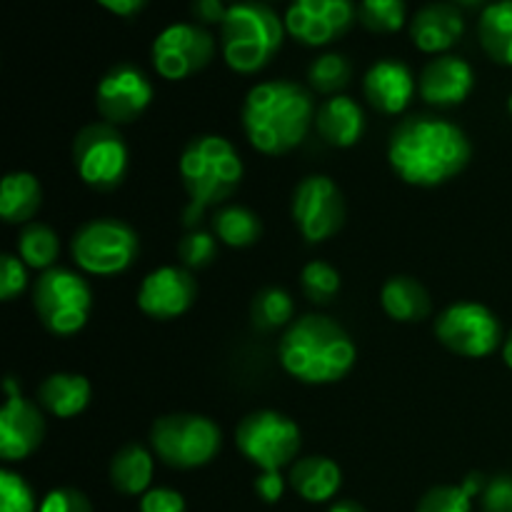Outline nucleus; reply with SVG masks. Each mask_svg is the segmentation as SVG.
Wrapping results in <instances>:
<instances>
[{
	"mask_svg": "<svg viewBox=\"0 0 512 512\" xmlns=\"http://www.w3.org/2000/svg\"><path fill=\"white\" fill-rule=\"evenodd\" d=\"M388 160L403 183L435 188L470 163L468 135L450 120L413 115L393 130Z\"/></svg>",
	"mask_w": 512,
	"mask_h": 512,
	"instance_id": "f257e3e1",
	"label": "nucleus"
},
{
	"mask_svg": "<svg viewBox=\"0 0 512 512\" xmlns=\"http://www.w3.org/2000/svg\"><path fill=\"white\" fill-rule=\"evenodd\" d=\"M313 120V98L290 80L258 83L243 105L245 135L250 145L265 155H285L298 148Z\"/></svg>",
	"mask_w": 512,
	"mask_h": 512,
	"instance_id": "f03ea898",
	"label": "nucleus"
},
{
	"mask_svg": "<svg viewBox=\"0 0 512 512\" xmlns=\"http://www.w3.org/2000/svg\"><path fill=\"white\" fill-rule=\"evenodd\" d=\"M278 358L290 378L305 385H330L353 370L358 350L348 330L325 315H305L280 338Z\"/></svg>",
	"mask_w": 512,
	"mask_h": 512,
	"instance_id": "7ed1b4c3",
	"label": "nucleus"
},
{
	"mask_svg": "<svg viewBox=\"0 0 512 512\" xmlns=\"http://www.w3.org/2000/svg\"><path fill=\"white\" fill-rule=\"evenodd\" d=\"M180 178L190 195L183 223L193 228L205 208L233 195L243 180V160L230 140L220 135H200L190 140L180 155Z\"/></svg>",
	"mask_w": 512,
	"mask_h": 512,
	"instance_id": "20e7f679",
	"label": "nucleus"
},
{
	"mask_svg": "<svg viewBox=\"0 0 512 512\" xmlns=\"http://www.w3.org/2000/svg\"><path fill=\"white\" fill-rule=\"evenodd\" d=\"M285 20L265 3H235L220 25L223 58L235 73H258L283 48Z\"/></svg>",
	"mask_w": 512,
	"mask_h": 512,
	"instance_id": "39448f33",
	"label": "nucleus"
},
{
	"mask_svg": "<svg viewBox=\"0 0 512 512\" xmlns=\"http://www.w3.org/2000/svg\"><path fill=\"white\" fill-rule=\"evenodd\" d=\"M150 445L170 468L193 470L208 465L220 453L223 433L205 415L173 413L155 420Z\"/></svg>",
	"mask_w": 512,
	"mask_h": 512,
	"instance_id": "423d86ee",
	"label": "nucleus"
},
{
	"mask_svg": "<svg viewBox=\"0 0 512 512\" xmlns=\"http://www.w3.org/2000/svg\"><path fill=\"white\" fill-rule=\"evenodd\" d=\"M33 305L40 323L53 335L68 338L80 333L90 318L93 293L85 278L65 268H50L35 280Z\"/></svg>",
	"mask_w": 512,
	"mask_h": 512,
	"instance_id": "0eeeda50",
	"label": "nucleus"
},
{
	"mask_svg": "<svg viewBox=\"0 0 512 512\" xmlns=\"http://www.w3.org/2000/svg\"><path fill=\"white\" fill-rule=\"evenodd\" d=\"M138 235L133 228L113 218L85 223L73 235V260L90 275H118L128 270L138 258Z\"/></svg>",
	"mask_w": 512,
	"mask_h": 512,
	"instance_id": "6e6552de",
	"label": "nucleus"
},
{
	"mask_svg": "<svg viewBox=\"0 0 512 512\" xmlns=\"http://www.w3.org/2000/svg\"><path fill=\"white\" fill-rule=\"evenodd\" d=\"M238 450L260 470H280L300 453V428L283 413L258 410L243 418L235 430Z\"/></svg>",
	"mask_w": 512,
	"mask_h": 512,
	"instance_id": "1a4fd4ad",
	"label": "nucleus"
},
{
	"mask_svg": "<svg viewBox=\"0 0 512 512\" xmlns=\"http://www.w3.org/2000/svg\"><path fill=\"white\" fill-rule=\"evenodd\" d=\"M73 163L85 185L113 190L123 183L128 170V148L113 125L95 123L75 135Z\"/></svg>",
	"mask_w": 512,
	"mask_h": 512,
	"instance_id": "9d476101",
	"label": "nucleus"
},
{
	"mask_svg": "<svg viewBox=\"0 0 512 512\" xmlns=\"http://www.w3.org/2000/svg\"><path fill=\"white\" fill-rule=\"evenodd\" d=\"M435 335L440 343L463 358H488L503 338L498 318L480 303H455L435 320Z\"/></svg>",
	"mask_w": 512,
	"mask_h": 512,
	"instance_id": "9b49d317",
	"label": "nucleus"
},
{
	"mask_svg": "<svg viewBox=\"0 0 512 512\" xmlns=\"http://www.w3.org/2000/svg\"><path fill=\"white\" fill-rule=\"evenodd\" d=\"M153 65L160 78L185 80L208 68L215 55V40L198 23H173L153 40Z\"/></svg>",
	"mask_w": 512,
	"mask_h": 512,
	"instance_id": "f8f14e48",
	"label": "nucleus"
},
{
	"mask_svg": "<svg viewBox=\"0 0 512 512\" xmlns=\"http://www.w3.org/2000/svg\"><path fill=\"white\" fill-rule=\"evenodd\" d=\"M293 220L308 243L333 238L345 223V200L338 185L325 175H310L295 188Z\"/></svg>",
	"mask_w": 512,
	"mask_h": 512,
	"instance_id": "ddd939ff",
	"label": "nucleus"
},
{
	"mask_svg": "<svg viewBox=\"0 0 512 512\" xmlns=\"http://www.w3.org/2000/svg\"><path fill=\"white\" fill-rule=\"evenodd\" d=\"M355 18L353 0H293L285 10V30L298 43L320 48L348 33Z\"/></svg>",
	"mask_w": 512,
	"mask_h": 512,
	"instance_id": "4468645a",
	"label": "nucleus"
},
{
	"mask_svg": "<svg viewBox=\"0 0 512 512\" xmlns=\"http://www.w3.org/2000/svg\"><path fill=\"white\" fill-rule=\"evenodd\" d=\"M5 405L0 410V455L5 463L30 458L40 448L45 420L30 400L20 395L15 378H5Z\"/></svg>",
	"mask_w": 512,
	"mask_h": 512,
	"instance_id": "2eb2a0df",
	"label": "nucleus"
},
{
	"mask_svg": "<svg viewBox=\"0 0 512 512\" xmlns=\"http://www.w3.org/2000/svg\"><path fill=\"white\" fill-rule=\"evenodd\" d=\"M153 85L135 65H115L95 90V103L108 123H133L148 110Z\"/></svg>",
	"mask_w": 512,
	"mask_h": 512,
	"instance_id": "dca6fc26",
	"label": "nucleus"
},
{
	"mask_svg": "<svg viewBox=\"0 0 512 512\" xmlns=\"http://www.w3.org/2000/svg\"><path fill=\"white\" fill-rule=\"evenodd\" d=\"M198 295V283L188 268L163 265L145 275L138 290V308L148 318L173 320L188 313Z\"/></svg>",
	"mask_w": 512,
	"mask_h": 512,
	"instance_id": "f3484780",
	"label": "nucleus"
},
{
	"mask_svg": "<svg viewBox=\"0 0 512 512\" xmlns=\"http://www.w3.org/2000/svg\"><path fill=\"white\" fill-rule=\"evenodd\" d=\"M473 85V68L468 60L458 58V55H440V58L430 60L420 75V95L430 105H440V108L463 103L473 93Z\"/></svg>",
	"mask_w": 512,
	"mask_h": 512,
	"instance_id": "a211bd4d",
	"label": "nucleus"
},
{
	"mask_svg": "<svg viewBox=\"0 0 512 512\" xmlns=\"http://www.w3.org/2000/svg\"><path fill=\"white\" fill-rule=\"evenodd\" d=\"M363 90L368 103L385 115L403 113L415 95V78L400 60H378L365 73Z\"/></svg>",
	"mask_w": 512,
	"mask_h": 512,
	"instance_id": "6ab92c4d",
	"label": "nucleus"
},
{
	"mask_svg": "<svg viewBox=\"0 0 512 512\" xmlns=\"http://www.w3.org/2000/svg\"><path fill=\"white\" fill-rule=\"evenodd\" d=\"M463 15L450 3H430L410 23V38L423 53H445L463 38Z\"/></svg>",
	"mask_w": 512,
	"mask_h": 512,
	"instance_id": "aec40b11",
	"label": "nucleus"
},
{
	"mask_svg": "<svg viewBox=\"0 0 512 512\" xmlns=\"http://www.w3.org/2000/svg\"><path fill=\"white\" fill-rule=\"evenodd\" d=\"M320 138L333 148H353L365 130V113L348 95H333L315 113Z\"/></svg>",
	"mask_w": 512,
	"mask_h": 512,
	"instance_id": "412c9836",
	"label": "nucleus"
},
{
	"mask_svg": "<svg viewBox=\"0 0 512 512\" xmlns=\"http://www.w3.org/2000/svg\"><path fill=\"white\" fill-rule=\"evenodd\" d=\"M290 485L295 493L308 503H328L338 495L343 485V470L335 460L323 458V455H310V458L298 460L290 470Z\"/></svg>",
	"mask_w": 512,
	"mask_h": 512,
	"instance_id": "4be33fe9",
	"label": "nucleus"
},
{
	"mask_svg": "<svg viewBox=\"0 0 512 512\" xmlns=\"http://www.w3.org/2000/svg\"><path fill=\"white\" fill-rule=\"evenodd\" d=\"M38 400L50 415L70 420L88 408L90 383L88 378H83V375L55 373L40 383Z\"/></svg>",
	"mask_w": 512,
	"mask_h": 512,
	"instance_id": "5701e85b",
	"label": "nucleus"
},
{
	"mask_svg": "<svg viewBox=\"0 0 512 512\" xmlns=\"http://www.w3.org/2000/svg\"><path fill=\"white\" fill-rule=\"evenodd\" d=\"M383 310L398 323H415V320L428 318L430 295L423 285L410 275H395L383 285L380 293Z\"/></svg>",
	"mask_w": 512,
	"mask_h": 512,
	"instance_id": "b1692460",
	"label": "nucleus"
},
{
	"mask_svg": "<svg viewBox=\"0 0 512 512\" xmlns=\"http://www.w3.org/2000/svg\"><path fill=\"white\" fill-rule=\"evenodd\" d=\"M43 203V188L33 173H8L0 188V215L5 223H28Z\"/></svg>",
	"mask_w": 512,
	"mask_h": 512,
	"instance_id": "393cba45",
	"label": "nucleus"
},
{
	"mask_svg": "<svg viewBox=\"0 0 512 512\" xmlns=\"http://www.w3.org/2000/svg\"><path fill=\"white\" fill-rule=\"evenodd\" d=\"M153 455L143 445H125L110 463L113 488L123 495H145L153 483Z\"/></svg>",
	"mask_w": 512,
	"mask_h": 512,
	"instance_id": "a878e982",
	"label": "nucleus"
},
{
	"mask_svg": "<svg viewBox=\"0 0 512 512\" xmlns=\"http://www.w3.org/2000/svg\"><path fill=\"white\" fill-rule=\"evenodd\" d=\"M483 50L500 65H512V0L485 5L478 23Z\"/></svg>",
	"mask_w": 512,
	"mask_h": 512,
	"instance_id": "bb28decb",
	"label": "nucleus"
},
{
	"mask_svg": "<svg viewBox=\"0 0 512 512\" xmlns=\"http://www.w3.org/2000/svg\"><path fill=\"white\" fill-rule=\"evenodd\" d=\"M213 230L220 243L230 245V248H248L260 238L263 225L253 210L243 208V205H228L215 213Z\"/></svg>",
	"mask_w": 512,
	"mask_h": 512,
	"instance_id": "cd10ccee",
	"label": "nucleus"
},
{
	"mask_svg": "<svg viewBox=\"0 0 512 512\" xmlns=\"http://www.w3.org/2000/svg\"><path fill=\"white\" fill-rule=\"evenodd\" d=\"M60 255V240L53 228L43 223L25 225L18 238V258L33 270H50Z\"/></svg>",
	"mask_w": 512,
	"mask_h": 512,
	"instance_id": "c85d7f7f",
	"label": "nucleus"
},
{
	"mask_svg": "<svg viewBox=\"0 0 512 512\" xmlns=\"http://www.w3.org/2000/svg\"><path fill=\"white\" fill-rule=\"evenodd\" d=\"M250 315H253V325L260 330L283 328V325H288L293 320L295 303L288 290L265 288L255 295Z\"/></svg>",
	"mask_w": 512,
	"mask_h": 512,
	"instance_id": "c756f323",
	"label": "nucleus"
},
{
	"mask_svg": "<svg viewBox=\"0 0 512 512\" xmlns=\"http://www.w3.org/2000/svg\"><path fill=\"white\" fill-rule=\"evenodd\" d=\"M350 73H353V68H350L345 55L325 53L313 60V65L308 70V80L318 93L335 95L350 83Z\"/></svg>",
	"mask_w": 512,
	"mask_h": 512,
	"instance_id": "7c9ffc66",
	"label": "nucleus"
},
{
	"mask_svg": "<svg viewBox=\"0 0 512 512\" xmlns=\"http://www.w3.org/2000/svg\"><path fill=\"white\" fill-rule=\"evenodd\" d=\"M358 18L370 33H398L405 25V0H360Z\"/></svg>",
	"mask_w": 512,
	"mask_h": 512,
	"instance_id": "2f4dec72",
	"label": "nucleus"
},
{
	"mask_svg": "<svg viewBox=\"0 0 512 512\" xmlns=\"http://www.w3.org/2000/svg\"><path fill=\"white\" fill-rule=\"evenodd\" d=\"M300 283H303L305 295L313 303H330L340 290V275L333 265L323 263V260H313L303 268Z\"/></svg>",
	"mask_w": 512,
	"mask_h": 512,
	"instance_id": "473e14b6",
	"label": "nucleus"
},
{
	"mask_svg": "<svg viewBox=\"0 0 512 512\" xmlns=\"http://www.w3.org/2000/svg\"><path fill=\"white\" fill-rule=\"evenodd\" d=\"M0 512H38L33 488L8 468L0 470Z\"/></svg>",
	"mask_w": 512,
	"mask_h": 512,
	"instance_id": "72a5a7b5",
	"label": "nucleus"
},
{
	"mask_svg": "<svg viewBox=\"0 0 512 512\" xmlns=\"http://www.w3.org/2000/svg\"><path fill=\"white\" fill-rule=\"evenodd\" d=\"M415 512H473V498L460 485H443L425 493Z\"/></svg>",
	"mask_w": 512,
	"mask_h": 512,
	"instance_id": "f704fd0d",
	"label": "nucleus"
},
{
	"mask_svg": "<svg viewBox=\"0 0 512 512\" xmlns=\"http://www.w3.org/2000/svg\"><path fill=\"white\" fill-rule=\"evenodd\" d=\"M215 250H218V243L210 233L205 230H193V233L185 235L178 245V255L188 268H205L210 260L215 258Z\"/></svg>",
	"mask_w": 512,
	"mask_h": 512,
	"instance_id": "c9c22d12",
	"label": "nucleus"
},
{
	"mask_svg": "<svg viewBox=\"0 0 512 512\" xmlns=\"http://www.w3.org/2000/svg\"><path fill=\"white\" fill-rule=\"evenodd\" d=\"M28 285V265L18 258V255H3V263H0V298L13 300L15 295H20Z\"/></svg>",
	"mask_w": 512,
	"mask_h": 512,
	"instance_id": "e433bc0d",
	"label": "nucleus"
},
{
	"mask_svg": "<svg viewBox=\"0 0 512 512\" xmlns=\"http://www.w3.org/2000/svg\"><path fill=\"white\" fill-rule=\"evenodd\" d=\"M38 512H93V505L78 490L58 488L45 495Z\"/></svg>",
	"mask_w": 512,
	"mask_h": 512,
	"instance_id": "4c0bfd02",
	"label": "nucleus"
},
{
	"mask_svg": "<svg viewBox=\"0 0 512 512\" xmlns=\"http://www.w3.org/2000/svg\"><path fill=\"white\" fill-rule=\"evenodd\" d=\"M483 512H512V475H498L485 485Z\"/></svg>",
	"mask_w": 512,
	"mask_h": 512,
	"instance_id": "58836bf2",
	"label": "nucleus"
},
{
	"mask_svg": "<svg viewBox=\"0 0 512 512\" xmlns=\"http://www.w3.org/2000/svg\"><path fill=\"white\" fill-rule=\"evenodd\" d=\"M140 512H188V508L178 490L153 488L140 498Z\"/></svg>",
	"mask_w": 512,
	"mask_h": 512,
	"instance_id": "ea45409f",
	"label": "nucleus"
},
{
	"mask_svg": "<svg viewBox=\"0 0 512 512\" xmlns=\"http://www.w3.org/2000/svg\"><path fill=\"white\" fill-rule=\"evenodd\" d=\"M255 493L263 503H278L285 493V478L280 475V470H260V475L255 478Z\"/></svg>",
	"mask_w": 512,
	"mask_h": 512,
	"instance_id": "a19ab883",
	"label": "nucleus"
},
{
	"mask_svg": "<svg viewBox=\"0 0 512 512\" xmlns=\"http://www.w3.org/2000/svg\"><path fill=\"white\" fill-rule=\"evenodd\" d=\"M190 13L198 20V25H223L228 8L223 5V0H193Z\"/></svg>",
	"mask_w": 512,
	"mask_h": 512,
	"instance_id": "79ce46f5",
	"label": "nucleus"
},
{
	"mask_svg": "<svg viewBox=\"0 0 512 512\" xmlns=\"http://www.w3.org/2000/svg\"><path fill=\"white\" fill-rule=\"evenodd\" d=\"M108 13L120 15V18H133L148 5V0H98Z\"/></svg>",
	"mask_w": 512,
	"mask_h": 512,
	"instance_id": "37998d69",
	"label": "nucleus"
},
{
	"mask_svg": "<svg viewBox=\"0 0 512 512\" xmlns=\"http://www.w3.org/2000/svg\"><path fill=\"white\" fill-rule=\"evenodd\" d=\"M460 488H463L465 493L470 495V498H478V495L483 493V490H485V480H483V475L473 473V475H470V478H465V483L460 485Z\"/></svg>",
	"mask_w": 512,
	"mask_h": 512,
	"instance_id": "c03bdc74",
	"label": "nucleus"
},
{
	"mask_svg": "<svg viewBox=\"0 0 512 512\" xmlns=\"http://www.w3.org/2000/svg\"><path fill=\"white\" fill-rule=\"evenodd\" d=\"M328 512H365V508L360 503H353V500H340Z\"/></svg>",
	"mask_w": 512,
	"mask_h": 512,
	"instance_id": "a18cd8bd",
	"label": "nucleus"
},
{
	"mask_svg": "<svg viewBox=\"0 0 512 512\" xmlns=\"http://www.w3.org/2000/svg\"><path fill=\"white\" fill-rule=\"evenodd\" d=\"M503 360H505V365L512 370V333L508 335V340H505V345H503Z\"/></svg>",
	"mask_w": 512,
	"mask_h": 512,
	"instance_id": "49530a36",
	"label": "nucleus"
},
{
	"mask_svg": "<svg viewBox=\"0 0 512 512\" xmlns=\"http://www.w3.org/2000/svg\"><path fill=\"white\" fill-rule=\"evenodd\" d=\"M455 5H463V8H478V5H483L485 0H453Z\"/></svg>",
	"mask_w": 512,
	"mask_h": 512,
	"instance_id": "de8ad7c7",
	"label": "nucleus"
},
{
	"mask_svg": "<svg viewBox=\"0 0 512 512\" xmlns=\"http://www.w3.org/2000/svg\"><path fill=\"white\" fill-rule=\"evenodd\" d=\"M508 110H510V115H512V95H510V100H508Z\"/></svg>",
	"mask_w": 512,
	"mask_h": 512,
	"instance_id": "09e8293b",
	"label": "nucleus"
}]
</instances>
